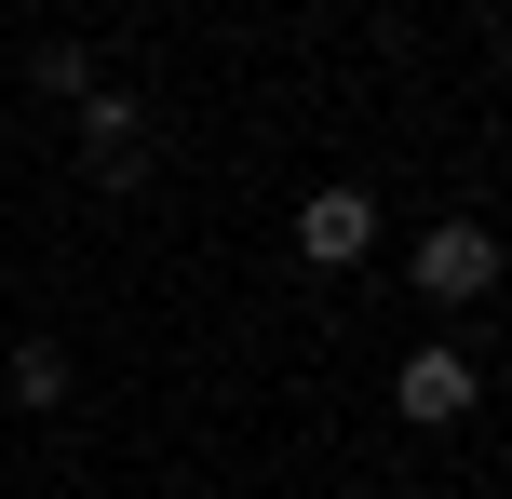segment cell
<instances>
[{"instance_id": "cell-1", "label": "cell", "mask_w": 512, "mask_h": 499, "mask_svg": "<svg viewBox=\"0 0 512 499\" xmlns=\"http://www.w3.org/2000/svg\"><path fill=\"white\" fill-rule=\"evenodd\" d=\"M405 284H418V297H459V311H472V297L499 284L486 216H432V230H418V257H405Z\"/></svg>"}, {"instance_id": "cell-5", "label": "cell", "mask_w": 512, "mask_h": 499, "mask_svg": "<svg viewBox=\"0 0 512 499\" xmlns=\"http://www.w3.org/2000/svg\"><path fill=\"white\" fill-rule=\"evenodd\" d=\"M14 405H68V351H54V338L14 351Z\"/></svg>"}, {"instance_id": "cell-4", "label": "cell", "mask_w": 512, "mask_h": 499, "mask_svg": "<svg viewBox=\"0 0 512 499\" xmlns=\"http://www.w3.org/2000/svg\"><path fill=\"white\" fill-rule=\"evenodd\" d=\"M364 243H378V203H364V189H310L297 203V257L310 270H351Z\"/></svg>"}, {"instance_id": "cell-3", "label": "cell", "mask_w": 512, "mask_h": 499, "mask_svg": "<svg viewBox=\"0 0 512 499\" xmlns=\"http://www.w3.org/2000/svg\"><path fill=\"white\" fill-rule=\"evenodd\" d=\"M472 392H486V365H472L459 338H432V351H405V378H391V405H405L418 432H445V419H472Z\"/></svg>"}, {"instance_id": "cell-2", "label": "cell", "mask_w": 512, "mask_h": 499, "mask_svg": "<svg viewBox=\"0 0 512 499\" xmlns=\"http://www.w3.org/2000/svg\"><path fill=\"white\" fill-rule=\"evenodd\" d=\"M81 176H95V189H135V176H149V122H135L122 81H95V95H81Z\"/></svg>"}, {"instance_id": "cell-6", "label": "cell", "mask_w": 512, "mask_h": 499, "mask_svg": "<svg viewBox=\"0 0 512 499\" xmlns=\"http://www.w3.org/2000/svg\"><path fill=\"white\" fill-rule=\"evenodd\" d=\"M351 499H378V486H351Z\"/></svg>"}]
</instances>
